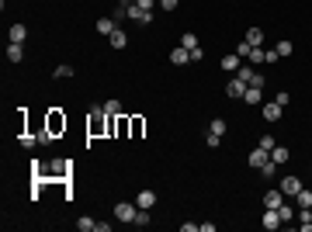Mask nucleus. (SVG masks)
Returning <instances> with one entry per match:
<instances>
[{
    "instance_id": "4c0bfd02",
    "label": "nucleus",
    "mask_w": 312,
    "mask_h": 232,
    "mask_svg": "<svg viewBox=\"0 0 312 232\" xmlns=\"http://www.w3.org/2000/svg\"><path fill=\"white\" fill-rule=\"evenodd\" d=\"M21 146H24V149H31V146H35V135H28V132H24V135H21Z\"/></svg>"
},
{
    "instance_id": "393cba45",
    "label": "nucleus",
    "mask_w": 312,
    "mask_h": 232,
    "mask_svg": "<svg viewBox=\"0 0 312 232\" xmlns=\"http://www.w3.org/2000/svg\"><path fill=\"white\" fill-rule=\"evenodd\" d=\"M274 52H278V56H291V52H295V45L288 42V38H281V42L274 45Z\"/></svg>"
},
{
    "instance_id": "0eeeda50",
    "label": "nucleus",
    "mask_w": 312,
    "mask_h": 232,
    "mask_svg": "<svg viewBox=\"0 0 312 232\" xmlns=\"http://www.w3.org/2000/svg\"><path fill=\"white\" fill-rule=\"evenodd\" d=\"M225 94H229V97H243V94H246V84L240 80V76H232V80L225 84Z\"/></svg>"
},
{
    "instance_id": "c756f323",
    "label": "nucleus",
    "mask_w": 312,
    "mask_h": 232,
    "mask_svg": "<svg viewBox=\"0 0 312 232\" xmlns=\"http://www.w3.org/2000/svg\"><path fill=\"white\" fill-rule=\"evenodd\" d=\"M125 132H129V118L118 114V118H114V135H125Z\"/></svg>"
},
{
    "instance_id": "473e14b6",
    "label": "nucleus",
    "mask_w": 312,
    "mask_h": 232,
    "mask_svg": "<svg viewBox=\"0 0 312 232\" xmlns=\"http://www.w3.org/2000/svg\"><path fill=\"white\" fill-rule=\"evenodd\" d=\"M278 215H281V222H291V215H295V208H291V205H281V208H278Z\"/></svg>"
},
{
    "instance_id": "6e6552de",
    "label": "nucleus",
    "mask_w": 312,
    "mask_h": 232,
    "mask_svg": "<svg viewBox=\"0 0 312 232\" xmlns=\"http://www.w3.org/2000/svg\"><path fill=\"white\" fill-rule=\"evenodd\" d=\"M281 111H285V107H281L278 101H270V104H264V118H267V122H281Z\"/></svg>"
},
{
    "instance_id": "f03ea898",
    "label": "nucleus",
    "mask_w": 312,
    "mask_h": 232,
    "mask_svg": "<svg viewBox=\"0 0 312 232\" xmlns=\"http://www.w3.org/2000/svg\"><path fill=\"white\" fill-rule=\"evenodd\" d=\"M45 132H49L52 139H59V135L66 132V114H63V111H49V118H45Z\"/></svg>"
},
{
    "instance_id": "b1692460",
    "label": "nucleus",
    "mask_w": 312,
    "mask_h": 232,
    "mask_svg": "<svg viewBox=\"0 0 312 232\" xmlns=\"http://www.w3.org/2000/svg\"><path fill=\"white\" fill-rule=\"evenodd\" d=\"M246 42H250V45H264V31H260V28H250V31H246Z\"/></svg>"
},
{
    "instance_id": "39448f33",
    "label": "nucleus",
    "mask_w": 312,
    "mask_h": 232,
    "mask_svg": "<svg viewBox=\"0 0 312 232\" xmlns=\"http://www.w3.org/2000/svg\"><path fill=\"white\" fill-rule=\"evenodd\" d=\"M267 163H270V152H267V149H260V146H257V149H253V152H250V167H257V170H264V167H267Z\"/></svg>"
},
{
    "instance_id": "f3484780",
    "label": "nucleus",
    "mask_w": 312,
    "mask_h": 232,
    "mask_svg": "<svg viewBox=\"0 0 312 232\" xmlns=\"http://www.w3.org/2000/svg\"><path fill=\"white\" fill-rule=\"evenodd\" d=\"M236 76H240V80L250 87V84L257 80V69H253V66H240V69H236Z\"/></svg>"
},
{
    "instance_id": "1a4fd4ad",
    "label": "nucleus",
    "mask_w": 312,
    "mask_h": 232,
    "mask_svg": "<svg viewBox=\"0 0 312 232\" xmlns=\"http://www.w3.org/2000/svg\"><path fill=\"white\" fill-rule=\"evenodd\" d=\"M281 205H285L281 190H267V194H264V208H281Z\"/></svg>"
},
{
    "instance_id": "58836bf2",
    "label": "nucleus",
    "mask_w": 312,
    "mask_h": 232,
    "mask_svg": "<svg viewBox=\"0 0 312 232\" xmlns=\"http://www.w3.org/2000/svg\"><path fill=\"white\" fill-rule=\"evenodd\" d=\"M118 4H135V0H118Z\"/></svg>"
},
{
    "instance_id": "dca6fc26",
    "label": "nucleus",
    "mask_w": 312,
    "mask_h": 232,
    "mask_svg": "<svg viewBox=\"0 0 312 232\" xmlns=\"http://www.w3.org/2000/svg\"><path fill=\"white\" fill-rule=\"evenodd\" d=\"M298 229L302 232H312V211L309 208H298Z\"/></svg>"
},
{
    "instance_id": "ddd939ff",
    "label": "nucleus",
    "mask_w": 312,
    "mask_h": 232,
    "mask_svg": "<svg viewBox=\"0 0 312 232\" xmlns=\"http://www.w3.org/2000/svg\"><path fill=\"white\" fill-rule=\"evenodd\" d=\"M108 42H111V49H125L129 45V35L118 28V31H114V35H108Z\"/></svg>"
},
{
    "instance_id": "f704fd0d",
    "label": "nucleus",
    "mask_w": 312,
    "mask_h": 232,
    "mask_svg": "<svg viewBox=\"0 0 312 232\" xmlns=\"http://www.w3.org/2000/svg\"><path fill=\"white\" fill-rule=\"evenodd\" d=\"M250 49H253V45H250L246 38H243V42H240V49H236V56H250Z\"/></svg>"
},
{
    "instance_id": "a878e982",
    "label": "nucleus",
    "mask_w": 312,
    "mask_h": 232,
    "mask_svg": "<svg viewBox=\"0 0 312 232\" xmlns=\"http://www.w3.org/2000/svg\"><path fill=\"white\" fill-rule=\"evenodd\" d=\"M132 225H139V229H142V225H149V208H139V211H135V218H132Z\"/></svg>"
},
{
    "instance_id": "c85d7f7f",
    "label": "nucleus",
    "mask_w": 312,
    "mask_h": 232,
    "mask_svg": "<svg viewBox=\"0 0 312 232\" xmlns=\"http://www.w3.org/2000/svg\"><path fill=\"white\" fill-rule=\"evenodd\" d=\"M76 229H80V232H97V222H94V218H80V222H76Z\"/></svg>"
},
{
    "instance_id": "cd10ccee",
    "label": "nucleus",
    "mask_w": 312,
    "mask_h": 232,
    "mask_svg": "<svg viewBox=\"0 0 312 232\" xmlns=\"http://www.w3.org/2000/svg\"><path fill=\"white\" fill-rule=\"evenodd\" d=\"M180 45H184L187 52H191V49H198V35H191V31H187V35L180 38Z\"/></svg>"
},
{
    "instance_id": "7c9ffc66",
    "label": "nucleus",
    "mask_w": 312,
    "mask_h": 232,
    "mask_svg": "<svg viewBox=\"0 0 312 232\" xmlns=\"http://www.w3.org/2000/svg\"><path fill=\"white\" fill-rule=\"evenodd\" d=\"M257 146L270 152V149H274V146H278V139H274V135H260V142H257Z\"/></svg>"
},
{
    "instance_id": "72a5a7b5",
    "label": "nucleus",
    "mask_w": 312,
    "mask_h": 232,
    "mask_svg": "<svg viewBox=\"0 0 312 232\" xmlns=\"http://www.w3.org/2000/svg\"><path fill=\"white\" fill-rule=\"evenodd\" d=\"M135 4H139V7H142V11H153V7H156V4H160V0H135Z\"/></svg>"
},
{
    "instance_id": "412c9836",
    "label": "nucleus",
    "mask_w": 312,
    "mask_h": 232,
    "mask_svg": "<svg viewBox=\"0 0 312 232\" xmlns=\"http://www.w3.org/2000/svg\"><path fill=\"white\" fill-rule=\"evenodd\" d=\"M142 128H146V122H142V118H129V135H132V139H139V135H142Z\"/></svg>"
},
{
    "instance_id": "2eb2a0df",
    "label": "nucleus",
    "mask_w": 312,
    "mask_h": 232,
    "mask_svg": "<svg viewBox=\"0 0 312 232\" xmlns=\"http://www.w3.org/2000/svg\"><path fill=\"white\" fill-rule=\"evenodd\" d=\"M288 156H291V152H288V149H285V146H281V142H278V146H274V149H270V160H274V163H278V167H281V163H288Z\"/></svg>"
},
{
    "instance_id": "9d476101",
    "label": "nucleus",
    "mask_w": 312,
    "mask_h": 232,
    "mask_svg": "<svg viewBox=\"0 0 312 232\" xmlns=\"http://www.w3.org/2000/svg\"><path fill=\"white\" fill-rule=\"evenodd\" d=\"M24 38H28V28L24 24H11L7 28V42H24Z\"/></svg>"
},
{
    "instance_id": "4468645a",
    "label": "nucleus",
    "mask_w": 312,
    "mask_h": 232,
    "mask_svg": "<svg viewBox=\"0 0 312 232\" xmlns=\"http://www.w3.org/2000/svg\"><path fill=\"white\" fill-rule=\"evenodd\" d=\"M97 31L101 35H114V31H118V21H114V18H101L97 21Z\"/></svg>"
},
{
    "instance_id": "a211bd4d",
    "label": "nucleus",
    "mask_w": 312,
    "mask_h": 232,
    "mask_svg": "<svg viewBox=\"0 0 312 232\" xmlns=\"http://www.w3.org/2000/svg\"><path fill=\"white\" fill-rule=\"evenodd\" d=\"M135 205L139 208H153L156 205V194H153V190H142V194H135Z\"/></svg>"
},
{
    "instance_id": "e433bc0d",
    "label": "nucleus",
    "mask_w": 312,
    "mask_h": 232,
    "mask_svg": "<svg viewBox=\"0 0 312 232\" xmlns=\"http://www.w3.org/2000/svg\"><path fill=\"white\" fill-rule=\"evenodd\" d=\"M201 59H205V52H201V45H198V49H191V63H201Z\"/></svg>"
},
{
    "instance_id": "bb28decb",
    "label": "nucleus",
    "mask_w": 312,
    "mask_h": 232,
    "mask_svg": "<svg viewBox=\"0 0 312 232\" xmlns=\"http://www.w3.org/2000/svg\"><path fill=\"white\" fill-rule=\"evenodd\" d=\"M52 76H56V80H69V76H73V66H66V63H63V66H56V73H52Z\"/></svg>"
},
{
    "instance_id": "f8f14e48",
    "label": "nucleus",
    "mask_w": 312,
    "mask_h": 232,
    "mask_svg": "<svg viewBox=\"0 0 312 232\" xmlns=\"http://www.w3.org/2000/svg\"><path fill=\"white\" fill-rule=\"evenodd\" d=\"M170 63H174V66H184V63H191V52H187L184 45H177V49L170 52Z\"/></svg>"
},
{
    "instance_id": "2f4dec72",
    "label": "nucleus",
    "mask_w": 312,
    "mask_h": 232,
    "mask_svg": "<svg viewBox=\"0 0 312 232\" xmlns=\"http://www.w3.org/2000/svg\"><path fill=\"white\" fill-rule=\"evenodd\" d=\"M104 111H108V114H122V104L111 97V101H104Z\"/></svg>"
},
{
    "instance_id": "4be33fe9",
    "label": "nucleus",
    "mask_w": 312,
    "mask_h": 232,
    "mask_svg": "<svg viewBox=\"0 0 312 232\" xmlns=\"http://www.w3.org/2000/svg\"><path fill=\"white\" fill-rule=\"evenodd\" d=\"M222 69L225 73H236L240 69V56H222Z\"/></svg>"
},
{
    "instance_id": "5701e85b",
    "label": "nucleus",
    "mask_w": 312,
    "mask_h": 232,
    "mask_svg": "<svg viewBox=\"0 0 312 232\" xmlns=\"http://www.w3.org/2000/svg\"><path fill=\"white\" fill-rule=\"evenodd\" d=\"M260 90H264V87H246L243 101H246V104H260Z\"/></svg>"
},
{
    "instance_id": "f257e3e1",
    "label": "nucleus",
    "mask_w": 312,
    "mask_h": 232,
    "mask_svg": "<svg viewBox=\"0 0 312 232\" xmlns=\"http://www.w3.org/2000/svg\"><path fill=\"white\" fill-rule=\"evenodd\" d=\"M87 135H90V139L111 135V114H108L104 107H90V111H87Z\"/></svg>"
},
{
    "instance_id": "6ab92c4d",
    "label": "nucleus",
    "mask_w": 312,
    "mask_h": 232,
    "mask_svg": "<svg viewBox=\"0 0 312 232\" xmlns=\"http://www.w3.org/2000/svg\"><path fill=\"white\" fill-rule=\"evenodd\" d=\"M225 128H229V125H225V118H212V122H208V132H212V135H219V139L225 135Z\"/></svg>"
},
{
    "instance_id": "20e7f679",
    "label": "nucleus",
    "mask_w": 312,
    "mask_h": 232,
    "mask_svg": "<svg viewBox=\"0 0 312 232\" xmlns=\"http://www.w3.org/2000/svg\"><path fill=\"white\" fill-rule=\"evenodd\" d=\"M264 229L267 232H274V229H281V215H278V208H264Z\"/></svg>"
},
{
    "instance_id": "7ed1b4c3",
    "label": "nucleus",
    "mask_w": 312,
    "mask_h": 232,
    "mask_svg": "<svg viewBox=\"0 0 312 232\" xmlns=\"http://www.w3.org/2000/svg\"><path fill=\"white\" fill-rule=\"evenodd\" d=\"M135 211H139L135 201H118V205H114V218H118V222H132Z\"/></svg>"
},
{
    "instance_id": "aec40b11",
    "label": "nucleus",
    "mask_w": 312,
    "mask_h": 232,
    "mask_svg": "<svg viewBox=\"0 0 312 232\" xmlns=\"http://www.w3.org/2000/svg\"><path fill=\"white\" fill-rule=\"evenodd\" d=\"M295 205H298V208H312V190H305V187H302L298 194H295Z\"/></svg>"
},
{
    "instance_id": "c9c22d12",
    "label": "nucleus",
    "mask_w": 312,
    "mask_h": 232,
    "mask_svg": "<svg viewBox=\"0 0 312 232\" xmlns=\"http://www.w3.org/2000/svg\"><path fill=\"white\" fill-rule=\"evenodd\" d=\"M177 4H180V0H160V7H163V11H177Z\"/></svg>"
},
{
    "instance_id": "9b49d317",
    "label": "nucleus",
    "mask_w": 312,
    "mask_h": 232,
    "mask_svg": "<svg viewBox=\"0 0 312 232\" xmlns=\"http://www.w3.org/2000/svg\"><path fill=\"white\" fill-rule=\"evenodd\" d=\"M21 59H24L21 42H7V63H21Z\"/></svg>"
},
{
    "instance_id": "423d86ee",
    "label": "nucleus",
    "mask_w": 312,
    "mask_h": 232,
    "mask_svg": "<svg viewBox=\"0 0 312 232\" xmlns=\"http://www.w3.org/2000/svg\"><path fill=\"white\" fill-rule=\"evenodd\" d=\"M298 190H302V180H298V177H285V184H281V194H285V198H295Z\"/></svg>"
}]
</instances>
